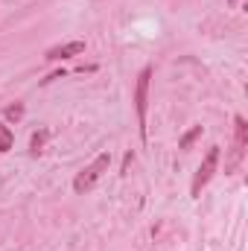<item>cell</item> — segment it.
<instances>
[{
    "label": "cell",
    "instance_id": "9c48e42d",
    "mask_svg": "<svg viewBox=\"0 0 248 251\" xmlns=\"http://www.w3.org/2000/svg\"><path fill=\"white\" fill-rule=\"evenodd\" d=\"M3 117H6V120H12V123H18V120L24 117V102H15V105H9V108L3 111Z\"/></svg>",
    "mask_w": 248,
    "mask_h": 251
},
{
    "label": "cell",
    "instance_id": "5b68a950",
    "mask_svg": "<svg viewBox=\"0 0 248 251\" xmlns=\"http://www.w3.org/2000/svg\"><path fill=\"white\" fill-rule=\"evenodd\" d=\"M85 53V41H67V44H59V47H50L44 53L47 62H62V59H70V56H82Z\"/></svg>",
    "mask_w": 248,
    "mask_h": 251
},
{
    "label": "cell",
    "instance_id": "52a82bcc",
    "mask_svg": "<svg viewBox=\"0 0 248 251\" xmlns=\"http://www.w3.org/2000/svg\"><path fill=\"white\" fill-rule=\"evenodd\" d=\"M47 137H50V131H47V128L35 131V134H32V140H29V152H32V155H38V152H41V146L47 143Z\"/></svg>",
    "mask_w": 248,
    "mask_h": 251
},
{
    "label": "cell",
    "instance_id": "3957f363",
    "mask_svg": "<svg viewBox=\"0 0 248 251\" xmlns=\"http://www.w3.org/2000/svg\"><path fill=\"white\" fill-rule=\"evenodd\" d=\"M246 149H248V123L246 117H234V146H231V155H228V164H225V173H234L243 158H246Z\"/></svg>",
    "mask_w": 248,
    "mask_h": 251
},
{
    "label": "cell",
    "instance_id": "30bf717a",
    "mask_svg": "<svg viewBox=\"0 0 248 251\" xmlns=\"http://www.w3.org/2000/svg\"><path fill=\"white\" fill-rule=\"evenodd\" d=\"M228 3H231V6H237V0H228Z\"/></svg>",
    "mask_w": 248,
    "mask_h": 251
},
{
    "label": "cell",
    "instance_id": "7a4b0ae2",
    "mask_svg": "<svg viewBox=\"0 0 248 251\" xmlns=\"http://www.w3.org/2000/svg\"><path fill=\"white\" fill-rule=\"evenodd\" d=\"M149 79H152V67H143L137 73V85H134V111H137V126H140V137L146 140V111H149Z\"/></svg>",
    "mask_w": 248,
    "mask_h": 251
},
{
    "label": "cell",
    "instance_id": "6da1fadb",
    "mask_svg": "<svg viewBox=\"0 0 248 251\" xmlns=\"http://www.w3.org/2000/svg\"><path fill=\"white\" fill-rule=\"evenodd\" d=\"M108 167H111V155L108 152H99L97 158H94V164H88L76 178H73V190L82 196V193H88V190L97 187V181L108 173Z\"/></svg>",
    "mask_w": 248,
    "mask_h": 251
},
{
    "label": "cell",
    "instance_id": "277c9868",
    "mask_svg": "<svg viewBox=\"0 0 248 251\" xmlns=\"http://www.w3.org/2000/svg\"><path fill=\"white\" fill-rule=\"evenodd\" d=\"M219 146H210L207 149V155H204V161H201V167L196 170V176H193V184H190V196L193 199H198L201 196V187L213 178V173H216V164H219Z\"/></svg>",
    "mask_w": 248,
    "mask_h": 251
},
{
    "label": "cell",
    "instance_id": "ba28073f",
    "mask_svg": "<svg viewBox=\"0 0 248 251\" xmlns=\"http://www.w3.org/2000/svg\"><path fill=\"white\" fill-rule=\"evenodd\" d=\"M12 140H15V137H12V131H9V126H6V123H0V155L12 149Z\"/></svg>",
    "mask_w": 248,
    "mask_h": 251
},
{
    "label": "cell",
    "instance_id": "8992f818",
    "mask_svg": "<svg viewBox=\"0 0 248 251\" xmlns=\"http://www.w3.org/2000/svg\"><path fill=\"white\" fill-rule=\"evenodd\" d=\"M201 131H204V128H201V126H193V128H190V131H187L184 137H181V140H178V149H190V146H193V143H196V140H198V137H201Z\"/></svg>",
    "mask_w": 248,
    "mask_h": 251
}]
</instances>
